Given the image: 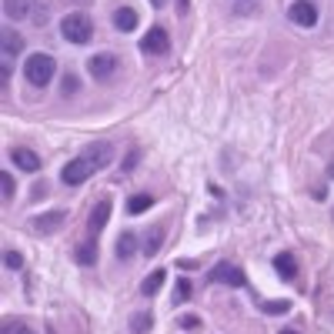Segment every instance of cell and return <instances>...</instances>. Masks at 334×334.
<instances>
[{
	"label": "cell",
	"mask_w": 334,
	"mask_h": 334,
	"mask_svg": "<svg viewBox=\"0 0 334 334\" xmlns=\"http://www.w3.org/2000/svg\"><path fill=\"white\" fill-rule=\"evenodd\" d=\"M261 311H264V314H288L291 311V301H264V304H261Z\"/></svg>",
	"instance_id": "22"
},
{
	"label": "cell",
	"mask_w": 334,
	"mask_h": 334,
	"mask_svg": "<svg viewBox=\"0 0 334 334\" xmlns=\"http://www.w3.org/2000/svg\"><path fill=\"white\" fill-rule=\"evenodd\" d=\"M10 161L20 167V170H27V174H37V170H40V157L33 154L30 147H10Z\"/></svg>",
	"instance_id": "10"
},
{
	"label": "cell",
	"mask_w": 334,
	"mask_h": 334,
	"mask_svg": "<svg viewBox=\"0 0 334 334\" xmlns=\"http://www.w3.org/2000/svg\"><path fill=\"white\" fill-rule=\"evenodd\" d=\"M3 13L7 20H27L33 13V0H3Z\"/></svg>",
	"instance_id": "13"
},
{
	"label": "cell",
	"mask_w": 334,
	"mask_h": 334,
	"mask_svg": "<svg viewBox=\"0 0 334 334\" xmlns=\"http://www.w3.org/2000/svg\"><path fill=\"white\" fill-rule=\"evenodd\" d=\"M161 244H164V227H161V224H154V227L147 231V237H144V254L147 257H157Z\"/></svg>",
	"instance_id": "16"
},
{
	"label": "cell",
	"mask_w": 334,
	"mask_h": 334,
	"mask_svg": "<svg viewBox=\"0 0 334 334\" xmlns=\"http://www.w3.org/2000/svg\"><path fill=\"white\" fill-rule=\"evenodd\" d=\"M3 264L10 267V271H20V267H23V257L17 254V251H7V254H3Z\"/></svg>",
	"instance_id": "25"
},
{
	"label": "cell",
	"mask_w": 334,
	"mask_h": 334,
	"mask_svg": "<svg viewBox=\"0 0 334 334\" xmlns=\"http://www.w3.org/2000/svg\"><path fill=\"white\" fill-rule=\"evenodd\" d=\"M151 207H154V197H151V194H134L131 200H127V214H144V211H151Z\"/></svg>",
	"instance_id": "18"
},
{
	"label": "cell",
	"mask_w": 334,
	"mask_h": 334,
	"mask_svg": "<svg viewBox=\"0 0 334 334\" xmlns=\"http://www.w3.org/2000/svg\"><path fill=\"white\" fill-rule=\"evenodd\" d=\"M137 161H141V147H131V151L124 154V164H121V170H134V167H137Z\"/></svg>",
	"instance_id": "23"
},
{
	"label": "cell",
	"mask_w": 334,
	"mask_h": 334,
	"mask_svg": "<svg viewBox=\"0 0 334 334\" xmlns=\"http://www.w3.org/2000/svg\"><path fill=\"white\" fill-rule=\"evenodd\" d=\"M134 247H137V234L124 231L121 237H117V257H124V261H127V257L134 254Z\"/></svg>",
	"instance_id": "19"
},
{
	"label": "cell",
	"mask_w": 334,
	"mask_h": 334,
	"mask_svg": "<svg viewBox=\"0 0 334 334\" xmlns=\"http://www.w3.org/2000/svg\"><path fill=\"white\" fill-rule=\"evenodd\" d=\"M328 177H334V157H331V164H328Z\"/></svg>",
	"instance_id": "30"
},
{
	"label": "cell",
	"mask_w": 334,
	"mask_h": 334,
	"mask_svg": "<svg viewBox=\"0 0 334 334\" xmlns=\"http://www.w3.org/2000/svg\"><path fill=\"white\" fill-rule=\"evenodd\" d=\"M151 324H154V314H151V311H137V314L131 318L134 334H147V331H151Z\"/></svg>",
	"instance_id": "20"
},
{
	"label": "cell",
	"mask_w": 334,
	"mask_h": 334,
	"mask_svg": "<svg viewBox=\"0 0 334 334\" xmlns=\"http://www.w3.org/2000/svg\"><path fill=\"white\" fill-rule=\"evenodd\" d=\"M10 334H33L30 328H17V331H10Z\"/></svg>",
	"instance_id": "29"
},
{
	"label": "cell",
	"mask_w": 334,
	"mask_h": 334,
	"mask_svg": "<svg viewBox=\"0 0 334 334\" xmlns=\"http://www.w3.org/2000/svg\"><path fill=\"white\" fill-rule=\"evenodd\" d=\"M180 328H184V331H200V318L197 314H184V318H180Z\"/></svg>",
	"instance_id": "26"
},
{
	"label": "cell",
	"mask_w": 334,
	"mask_h": 334,
	"mask_svg": "<svg viewBox=\"0 0 334 334\" xmlns=\"http://www.w3.org/2000/svg\"><path fill=\"white\" fill-rule=\"evenodd\" d=\"M87 74L94 80H111L117 74V57L114 54H94L87 60Z\"/></svg>",
	"instance_id": "7"
},
{
	"label": "cell",
	"mask_w": 334,
	"mask_h": 334,
	"mask_svg": "<svg viewBox=\"0 0 334 334\" xmlns=\"http://www.w3.org/2000/svg\"><path fill=\"white\" fill-rule=\"evenodd\" d=\"M64 94H67V97H70V94H77V77H74V74H67V77H64Z\"/></svg>",
	"instance_id": "27"
},
{
	"label": "cell",
	"mask_w": 334,
	"mask_h": 334,
	"mask_svg": "<svg viewBox=\"0 0 334 334\" xmlns=\"http://www.w3.org/2000/svg\"><path fill=\"white\" fill-rule=\"evenodd\" d=\"M60 33H64L67 44H87L90 37H94V20H90L87 13L74 10L60 20Z\"/></svg>",
	"instance_id": "3"
},
{
	"label": "cell",
	"mask_w": 334,
	"mask_h": 334,
	"mask_svg": "<svg viewBox=\"0 0 334 334\" xmlns=\"http://www.w3.org/2000/svg\"><path fill=\"white\" fill-rule=\"evenodd\" d=\"M170 50V33L164 27H151V30L141 37V54L147 57H164Z\"/></svg>",
	"instance_id": "5"
},
{
	"label": "cell",
	"mask_w": 334,
	"mask_h": 334,
	"mask_svg": "<svg viewBox=\"0 0 334 334\" xmlns=\"http://www.w3.org/2000/svg\"><path fill=\"white\" fill-rule=\"evenodd\" d=\"M211 281H214V284H227V288H244V284H247L244 271H241V267H234V264H227V261H221V264L211 267Z\"/></svg>",
	"instance_id": "6"
},
{
	"label": "cell",
	"mask_w": 334,
	"mask_h": 334,
	"mask_svg": "<svg viewBox=\"0 0 334 334\" xmlns=\"http://www.w3.org/2000/svg\"><path fill=\"white\" fill-rule=\"evenodd\" d=\"M64 217H67V211H47V214H40V217H33V231L50 234V231H57V227L64 224Z\"/></svg>",
	"instance_id": "12"
},
{
	"label": "cell",
	"mask_w": 334,
	"mask_h": 334,
	"mask_svg": "<svg viewBox=\"0 0 334 334\" xmlns=\"http://www.w3.org/2000/svg\"><path fill=\"white\" fill-rule=\"evenodd\" d=\"M137 23H141V17H137L134 7H117V10H114V27H117V30L134 33L137 30Z\"/></svg>",
	"instance_id": "11"
},
{
	"label": "cell",
	"mask_w": 334,
	"mask_h": 334,
	"mask_svg": "<svg viewBox=\"0 0 334 334\" xmlns=\"http://www.w3.org/2000/svg\"><path fill=\"white\" fill-rule=\"evenodd\" d=\"M164 281H167V271H164V267H161V271H151V274L141 281V294H144V298H154L157 291L164 288Z\"/></svg>",
	"instance_id": "15"
},
{
	"label": "cell",
	"mask_w": 334,
	"mask_h": 334,
	"mask_svg": "<svg viewBox=\"0 0 334 334\" xmlns=\"http://www.w3.org/2000/svg\"><path fill=\"white\" fill-rule=\"evenodd\" d=\"M23 77L30 87H47L54 80V57L50 54H30L23 60Z\"/></svg>",
	"instance_id": "2"
},
{
	"label": "cell",
	"mask_w": 334,
	"mask_h": 334,
	"mask_svg": "<svg viewBox=\"0 0 334 334\" xmlns=\"http://www.w3.org/2000/svg\"><path fill=\"white\" fill-rule=\"evenodd\" d=\"M74 257H77L80 267H94V264H97V241H94V237H87L84 244H77Z\"/></svg>",
	"instance_id": "14"
},
{
	"label": "cell",
	"mask_w": 334,
	"mask_h": 334,
	"mask_svg": "<svg viewBox=\"0 0 334 334\" xmlns=\"http://www.w3.org/2000/svg\"><path fill=\"white\" fill-rule=\"evenodd\" d=\"M0 187H3V200H13V177H10V170H3V174H0Z\"/></svg>",
	"instance_id": "24"
},
{
	"label": "cell",
	"mask_w": 334,
	"mask_h": 334,
	"mask_svg": "<svg viewBox=\"0 0 334 334\" xmlns=\"http://www.w3.org/2000/svg\"><path fill=\"white\" fill-rule=\"evenodd\" d=\"M190 291H194V288H190V281H187V278H180V281H177V288H174V301H170V304H174V308H180V304L190 298Z\"/></svg>",
	"instance_id": "21"
},
{
	"label": "cell",
	"mask_w": 334,
	"mask_h": 334,
	"mask_svg": "<svg viewBox=\"0 0 334 334\" xmlns=\"http://www.w3.org/2000/svg\"><path fill=\"white\" fill-rule=\"evenodd\" d=\"M274 267H278V274L284 281H294V274H298V264H294V254H288V251H281L278 257H274Z\"/></svg>",
	"instance_id": "17"
},
{
	"label": "cell",
	"mask_w": 334,
	"mask_h": 334,
	"mask_svg": "<svg viewBox=\"0 0 334 334\" xmlns=\"http://www.w3.org/2000/svg\"><path fill=\"white\" fill-rule=\"evenodd\" d=\"M278 334H298V331H291V328H284V331H278Z\"/></svg>",
	"instance_id": "31"
},
{
	"label": "cell",
	"mask_w": 334,
	"mask_h": 334,
	"mask_svg": "<svg viewBox=\"0 0 334 334\" xmlns=\"http://www.w3.org/2000/svg\"><path fill=\"white\" fill-rule=\"evenodd\" d=\"M23 50V37L13 27H0V60H3V84L10 77V67L17 60V54Z\"/></svg>",
	"instance_id": "4"
},
{
	"label": "cell",
	"mask_w": 334,
	"mask_h": 334,
	"mask_svg": "<svg viewBox=\"0 0 334 334\" xmlns=\"http://www.w3.org/2000/svg\"><path fill=\"white\" fill-rule=\"evenodd\" d=\"M111 211H114L111 197H104V200H97V204H94V211H90V217H87V231H90V237H97V234L104 231V224L111 221Z\"/></svg>",
	"instance_id": "9"
},
{
	"label": "cell",
	"mask_w": 334,
	"mask_h": 334,
	"mask_svg": "<svg viewBox=\"0 0 334 334\" xmlns=\"http://www.w3.org/2000/svg\"><path fill=\"white\" fill-rule=\"evenodd\" d=\"M288 17L298 23V27H314V23H318V7H314L311 0H294Z\"/></svg>",
	"instance_id": "8"
},
{
	"label": "cell",
	"mask_w": 334,
	"mask_h": 334,
	"mask_svg": "<svg viewBox=\"0 0 334 334\" xmlns=\"http://www.w3.org/2000/svg\"><path fill=\"white\" fill-rule=\"evenodd\" d=\"M114 161V144L111 141H97V144H87L84 151H80L70 164L60 170V180H64L67 187H80L84 180H90L97 170H104V167Z\"/></svg>",
	"instance_id": "1"
},
{
	"label": "cell",
	"mask_w": 334,
	"mask_h": 334,
	"mask_svg": "<svg viewBox=\"0 0 334 334\" xmlns=\"http://www.w3.org/2000/svg\"><path fill=\"white\" fill-rule=\"evenodd\" d=\"M187 7H190V0H177V13H187Z\"/></svg>",
	"instance_id": "28"
},
{
	"label": "cell",
	"mask_w": 334,
	"mask_h": 334,
	"mask_svg": "<svg viewBox=\"0 0 334 334\" xmlns=\"http://www.w3.org/2000/svg\"><path fill=\"white\" fill-rule=\"evenodd\" d=\"M151 3H154V7H164V0H151Z\"/></svg>",
	"instance_id": "32"
}]
</instances>
